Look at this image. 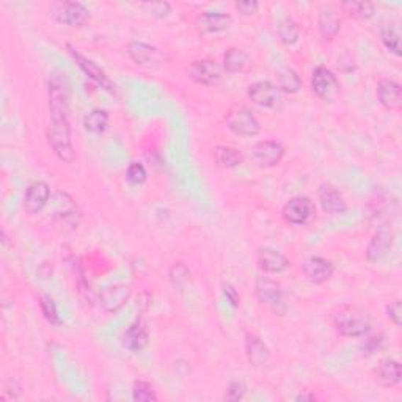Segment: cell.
I'll list each match as a JSON object with an SVG mask.
<instances>
[{"label": "cell", "mask_w": 402, "mask_h": 402, "mask_svg": "<svg viewBox=\"0 0 402 402\" xmlns=\"http://www.w3.org/2000/svg\"><path fill=\"white\" fill-rule=\"evenodd\" d=\"M63 194V200H58L55 194V201L58 204V209L54 214V222L57 226H60L63 231H72L76 230L80 222V213L77 209L76 201L71 199L67 192Z\"/></svg>", "instance_id": "11"}, {"label": "cell", "mask_w": 402, "mask_h": 402, "mask_svg": "<svg viewBox=\"0 0 402 402\" xmlns=\"http://www.w3.org/2000/svg\"><path fill=\"white\" fill-rule=\"evenodd\" d=\"M318 196L320 208H323V211L327 214H342L347 209L345 196H342L340 190L333 184H330V182H324V184L319 186Z\"/></svg>", "instance_id": "19"}, {"label": "cell", "mask_w": 402, "mask_h": 402, "mask_svg": "<svg viewBox=\"0 0 402 402\" xmlns=\"http://www.w3.org/2000/svg\"><path fill=\"white\" fill-rule=\"evenodd\" d=\"M255 292H257L259 303L267 306L274 314H279V316L286 314L288 306L286 302H284L280 283L269 279V277L258 275L257 280H255Z\"/></svg>", "instance_id": "3"}, {"label": "cell", "mask_w": 402, "mask_h": 402, "mask_svg": "<svg viewBox=\"0 0 402 402\" xmlns=\"http://www.w3.org/2000/svg\"><path fill=\"white\" fill-rule=\"evenodd\" d=\"M128 54L133 58V62L140 65V67H151V65L157 63L160 58L157 48L146 45L142 41H130L128 45Z\"/></svg>", "instance_id": "23"}, {"label": "cell", "mask_w": 402, "mask_h": 402, "mask_svg": "<svg viewBox=\"0 0 402 402\" xmlns=\"http://www.w3.org/2000/svg\"><path fill=\"white\" fill-rule=\"evenodd\" d=\"M391 247H393L391 228L390 226H380L367 247V259L372 262V264H374V262H380L390 253Z\"/></svg>", "instance_id": "13"}, {"label": "cell", "mask_w": 402, "mask_h": 402, "mask_svg": "<svg viewBox=\"0 0 402 402\" xmlns=\"http://www.w3.org/2000/svg\"><path fill=\"white\" fill-rule=\"evenodd\" d=\"M303 275L305 279L313 284H323L328 281L335 274V264L327 258L323 257H310L305 259L303 266Z\"/></svg>", "instance_id": "12"}, {"label": "cell", "mask_w": 402, "mask_h": 402, "mask_svg": "<svg viewBox=\"0 0 402 402\" xmlns=\"http://www.w3.org/2000/svg\"><path fill=\"white\" fill-rule=\"evenodd\" d=\"M341 9L358 19H371L376 14V6L371 2H342Z\"/></svg>", "instance_id": "32"}, {"label": "cell", "mask_w": 402, "mask_h": 402, "mask_svg": "<svg viewBox=\"0 0 402 402\" xmlns=\"http://www.w3.org/2000/svg\"><path fill=\"white\" fill-rule=\"evenodd\" d=\"M133 399L135 402H151V401H157L159 398L150 382L137 380L133 386Z\"/></svg>", "instance_id": "33"}, {"label": "cell", "mask_w": 402, "mask_h": 402, "mask_svg": "<svg viewBox=\"0 0 402 402\" xmlns=\"http://www.w3.org/2000/svg\"><path fill=\"white\" fill-rule=\"evenodd\" d=\"M189 76L200 85H216L220 80V67L214 60H195L190 63Z\"/></svg>", "instance_id": "18"}, {"label": "cell", "mask_w": 402, "mask_h": 402, "mask_svg": "<svg viewBox=\"0 0 402 402\" xmlns=\"http://www.w3.org/2000/svg\"><path fill=\"white\" fill-rule=\"evenodd\" d=\"M277 86L281 90V93L294 94L301 91L302 79L294 69L283 68L277 72Z\"/></svg>", "instance_id": "28"}, {"label": "cell", "mask_w": 402, "mask_h": 402, "mask_svg": "<svg viewBox=\"0 0 402 402\" xmlns=\"http://www.w3.org/2000/svg\"><path fill=\"white\" fill-rule=\"evenodd\" d=\"M284 155H286V150H284L283 143L277 140H261L257 142L252 146V160L255 164L261 168H272L275 165H279Z\"/></svg>", "instance_id": "6"}, {"label": "cell", "mask_w": 402, "mask_h": 402, "mask_svg": "<svg viewBox=\"0 0 402 402\" xmlns=\"http://www.w3.org/2000/svg\"><path fill=\"white\" fill-rule=\"evenodd\" d=\"M311 90L318 98L332 101L340 91V82L333 71L325 67H318L311 76Z\"/></svg>", "instance_id": "9"}, {"label": "cell", "mask_w": 402, "mask_h": 402, "mask_svg": "<svg viewBox=\"0 0 402 402\" xmlns=\"http://www.w3.org/2000/svg\"><path fill=\"white\" fill-rule=\"evenodd\" d=\"M245 393H247V385L242 382V380H233L225 391V401H231V402L242 401Z\"/></svg>", "instance_id": "36"}, {"label": "cell", "mask_w": 402, "mask_h": 402, "mask_svg": "<svg viewBox=\"0 0 402 402\" xmlns=\"http://www.w3.org/2000/svg\"><path fill=\"white\" fill-rule=\"evenodd\" d=\"M377 98L386 111H399L402 104V89L393 79H382L377 84Z\"/></svg>", "instance_id": "20"}, {"label": "cell", "mask_w": 402, "mask_h": 402, "mask_svg": "<svg viewBox=\"0 0 402 402\" xmlns=\"http://www.w3.org/2000/svg\"><path fill=\"white\" fill-rule=\"evenodd\" d=\"M67 48H68L69 55L72 57V60L77 63V67L82 69L86 76H89L91 80H94V82H96L101 86V89H104V90L111 91V93H115V84L112 82L111 79H108V76L106 74L104 69L99 68L96 63L90 60V58H86L85 55L80 54L74 46L67 45Z\"/></svg>", "instance_id": "10"}, {"label": "cell", "mask_w": 402, "mask_h": 402, "mask_svg": "<svg viewBox=\"0 0 402 402\" xmlns=\"http://www.w3.org/2000/svg\"><path fill=\"white\" fill-rule=\"evenodd\" d=\"M386 313H389L391 323L396 327H401V302L399 301L391 302L389 306H386Z\"/></svg>", "instance_id": "40"}, {"label": "cell", "mask_w": 402, "mask_h": 402, "mask_svg": "<svg viewBox=\"0 0 402 402\" xmlns=\"http://www.w3.org/2000/svg\"><path fill=\"white\" fill-rule=\"evenodd\" d=\"M277 35H279L283 45H296L298 36H301V27L291 16H284L279 21V26H277Z\"/></svg>", "instance_id": "29"}, {"label": "cell", "mask_w": 402, "mask_h": 402, "mask_svg": "<svg viewBox=\"0 0 402 402\" xmlns=\"http://www.w3.org/2000/svg\"><path fill=\"white\" fill-rule=\"evenodd\" d=\"M384 345V338H382V335H379V336H371V338H368L367 341H364V345H363V350H364V354H374L377 352V350L382 347Z\"/></svg>", "instance_id": "39"}, {"label": "cell", "mask_w": 402, "mask_h": 402, "mask_svg": "<svg viewBox=\"0 0 402 402\" xmlns=\"http://www.w3.org/2000/svg\"><path fill=\"white\" fill-rule=\"evenodd\" d=\"M146 6H148V9H150V10L152 11V13H155V14H156V16H160V18H162V16H167V14H168V13H170V9H172L170 4H167V2H159V4H148V5H146Z\"/></svg>", "instance_id": "41"}, {"label": "cell", "mask_w": 402, "mask_h": 402, "mask_svg": "<svg viewBox=\"0 0 402 402\" xmlns=\"http://www.w3.org/2000/svg\"><path fill=\"white\" fill-rule=\"evenodd\" d=\"M252 65V57L248 55L245 50L239 48H230L226 49L223 55V69L231 74L236 72H244Z\"/></svg>", "instance_id": "24"}, {"label": "cell", "mask_w": 402, "mask_h": 402, "mask_svg": "<svg viewBox=\"0 0 402 402\" xmlns=\"http://www.w3.org/2000/svg\"><path fill=\"white\" fill-rule=\"evenodd\" d=\"M126 178L130 184L140 186L148 178V173H146V168L140 162H133L126 170Z\"/></svg>", "instance_id": "35"}, {"label": "cell", "mask_w": 402, "mask_h": 402, "mask_svg": "<svg viewBox=\"0 0 402 402\" xmlns=\"http://www.w3.org/2000/svg\"><path fill=\"white\" fill-rule=\"evenodd\" d=\"M129 292H130L129 288L124 286V284L108 288L107 291H104V294H102V303H104V306L108 311L118 310L120 306L128 301Z\"/></svg>", "instance_id": "30"}, {"label": "cell", "mask_w": 402, "mask_h": 402, "mask_svg": "<svg viewBox=\"0 0 402 402\" xmlns=\"http://www.w3.org/2000/svg\"><path fill=\"white\" fill-rule=\"evenodd\" d=\"M341 14L335 5H323L319 9L318 27L324 41H332L341 30Z\"/></svg>", "instance_id": "16"}, {"label": "cell", "mask_w": 402, "mask_h": 402, "mask_svg": "<svg viewBox=\"0 0 402 402\" xmlns=\"http://www.w3.org/2000/svg\"><path fill=\"white\" fill-rule=\"evenodd\" d=\"M245 355L255 368H264L270 362V350L258 335L247 333L245 336Z\"/></svg>", "instance_id": "21"}, {"label": "cell", "mask_w": 402, "mask_h": 402, "mask_svg": "<svg viewBox=\"0 0 402 402\" xmlns=\"http://www.w3.org/2000/svg\"><path fill=\"white\" fill-rule=\"evenodd\" d=\"M4 396H2V401L5 399H18L23 396V386L19 385L18 380H14V379H10L9 382L5 384V389H4Z\"/></svg>", "instance_id": "37"}, {"label": "cell", "mask_w": 402, "mask_h": 402, "mask_svg": "<svg viewBox=\"0 0 402 402\" xmlns=\"http://www.w3.org/2000/svg\"><path fill=\"white\" fill-rule=\"evenodd\" d=\"M233 24V18L226 13L206 11L201 13L195 19V28L203 35H213L228 30Z\"/></svg>", "instance_id": "17"}, {"label": "cell", "mask_w": 402, "mask_h": 402, "mask_svg": "<svg viewBox=\"0 0 402 402\" xmlns=\"http://www.w3.org/2000/svg\"><path fill=\"white\" fill-rule=\"evenodd\" d=\"M150 342V333L148 328L145 327L143 323L137 320V323L130 324L128 330L123 335V345L130 352H140Z\"/></svg>", "instance_id": "22"}, {"label": "cell", "mask_w": 402, "mask_h": 402, "mask_svg": "<svg viewBox=\"0 0 402 402\" xmlns=\"http://www.w3.org/2000/svg\"><path fill=\"white\" fill-rule=\"evenodd\" d=\"M108 112L104 108H93L91 112L85 115L84 118V128L86 133L99 135L102 133H106V129L108 128Z\"/></svg>", "instance_id": "27"}, {"label": "cell", "mask_w": 402, "mask_h": 402, "mask_svg": "<svg viewBox=\"0 0 402 402\" xmlns=\"http://www.w3.org/2000/svg\"><path fill=\"white\" fill-rule=\"evenodd\" d=\"M296 399L297 401H313L314 396H313V394H298Z\"/></svg>", "instance_id": "43"}, {"label": "cell", "mask_w": 402, "mask_h": 402, "mask_svg": "<svg viewBox=\"0 0 402 402\" xmlns=\"http://www.w3.org/2000/svg\"><path fill=\"white\" fill-rule=\"evenodd\" d=\"M69 89L65 74H54L49 80V113L48 142L62 162L71 164L76 151L71 140V126L68 118Z\"/></svg>", "instance_id": "1"}, {"label": "cell", "mask_w": 402, "mask_h": 402, "mask_svg": "<svg viewBox=\"0 0 402 402\" xmlns=\"http://www.w3.org/2000/svg\"><path fill=\"white\" fill-rule=\"evenodd\" d=\"M40 306H41V311H43V314H45V318H46L49 324H54V325L62 324L60 314H58L57 305H55L52 298H50L49 296H41L40 297Z\"/></svg>", "instance_id": "34"}, {"label": "cell", "mask_w": 402, "mask_h": 402, "mask_svg": "<svg viewBox=\"0 0 402 402\" xmlns=\"http://www.w3.org/2000/svg\"><path fill=\"white\" fill-rule=\"evenodd\" d=\"M281 214L284 220L291 225H305L316 214V206L308 196H292L284 203Z\"/></svg>", "instance_id": "7"}, {"label": "cell", "mask_w": 402, "mask_h": 402, "mask_svg": "<svg viewBox=\"0 0 402 402\" xmlns=\"http://www.w3.org/2000/svg\"><path fill=\"white\" fill-rule=\"evenodd\" d=\"M333 325L346 338H363L371 330V318L362 306L342 305L333 314Z\"/></svg>", "instance_id": "2"}, {"label": "cell", "mask_w": 402, "mask_h": 402, "mask_svg": "<svg viewBox=\"0 0 402 402\" xmlns=\"http://www.w3.org/2000/svg\"><path fill=\"white\" fill-rule=\"evenodd\" d=\"M50 200V187L45 181H35L27 187L24 195V209L28 214H38L48 206Z\"/></svg>", "instance_id": "15"}, {"label": "cell", "mask_w": 402, "mask_h": 402, "mask_svg": "<svg viewBox=\"0 0 402 402\" xmlns=\"http://www.w3.org/2000/svg\"><path fill=\"white\" fill-rule=\"evenodd\" d=\"M257 264L266 274H283L291 267V261L275 248L261 247L257 252Z\"/></svg>", "instance_id": "14"}, {"label": "cell", "mask_w": 402, "mask_h": 402, "mask_svg": "<svg viewBox=\"0 0 402 402\" xmlns=\"http://www.w3.org/2000/svg\"><path fill=\"white\" fill-rule=\"evenodd\" d=\"M214 160L222 168H236L244 164V155L233 146L217 145L214 148Z\"/></svg>", "instance_id": "26"}, {"label": "cell", "mask_w": 402, "mask_h": 402, "mask_svg": "<svg viewBox=\"0 0 402 402\" xmlns=\"http://www.w3.org/2000/svg\"><path fill=\"white\" fill-rule=\"evenodd\" d=\"M223 294H225V297L228 298L230 301V303L235 306H239V294H238V291L235 289V286H231L230 283H226V284H223Z\"/></svg>", "instance_id": "42"}, {"label": "cell", "mask_w": 402, "mask_h": 402, "mask_svg": "<svg viewBox=\"0 0 402 402\" xmlns=\"http://www.w3.org/2000/svg\"><path fill=\"white\" fill-rule=\"evenodd\" d=\"M50 14H52V18L57 23L69 27L82 26L90 18V11L84 4L69 2V0L52 4V6H50Z\"/></svg>", "instance_id": "5"}, {"label": "cell", "mask_w": 402, "mask_h": 402, "mask_svg": "<svg viewBox=\"0 0 402 402\" xmlns=\"http://www.w3.org/2000/svg\"><path fill=\"white\" fill-rule=\"evenodd\" d=\"M235 9L244 14V16H250V14L257 13V10L259 9V4L257 0H239V2L235 4Z\"/></svg>", "instance_id": "38"}, {"label": "cell", "mask_w": 402, "mask_h": 402, "mask_svg": "<svg viewBox=\"0 0 402 402\" xmlns=\"http://www.w3.org/2000/svg\"><path fill=\"white\" fill-rule=\"evenodd\" d=\"M226 126L239 137H257L261 133V124L250 108L235 107L225 116Z\"/></svg>", "instance_id": "4"}, {"label": "cell", "mask_w": 402, "mask_h": 402, "mask_svg": "<svg viewBox=\"0 0 402 402\" xmlns=\"http://www.w3.org/2000/svg\"><path fill=\"white\" fill-rule=\"evenodd\" d=\"M380 40L384 46L390 50L393 55L401 57V33L394 26L386 24L380 28Z\"/></svg>", "instance_id": "31"}, {"label": "cell", "mask_w": 402, "mask_h": 402, "mask_svg": "<svg viewBox=\"0 0 402 402\" xmlns=\"http://www.w3.org/2000/svg\"><path fill=\"white\" fill-rule=\"evenodd\" d=\"M248 98H250L255 104L266 108H277L281 106L283 102V93L275 84L269 82V80H258L253 82L247 90Z\"/></svg>", "instance_id": "8"}, {"label": "cell", "mask_w": 402, "mask_h": 402, "mask_svg": "<svg viewBox=\"0 0 402 402\" xmlns=\"http://www.w3.org/2000/svg\"><path fill=\"white\" fill-rule=\"evenodd\" d=\"M377 379L386 389H393L396 386L402 379V368L401 363L396 360H384L380 362L377 367Z\"/></svg>", "instance_id": "25"}]
</instances>
